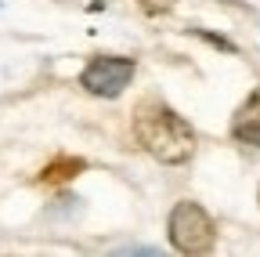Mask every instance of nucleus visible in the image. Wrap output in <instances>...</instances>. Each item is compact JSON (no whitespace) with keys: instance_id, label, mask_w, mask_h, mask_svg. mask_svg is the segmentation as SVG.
<instances>
[{"instance_id":"4","label":"nucleus","mask_w":260,"mask_h":257,"mask_svg":"<svg viewBox=\"0 0 260 257\" xmlns=\"http://www.w3.org/2000/svg\"><path fill=\"white\" fill-rule=\"evenodd\" d=\"M232 138L242 145H260V87L239 105V112L232 120Z\"/></svg>"},{"instance_id":"3","label":"nucleus","mask_w":260,"mask_h":257,"mask_svg":"<svg viewBox=\"0 0 260 257\" xmlns=\"http://www.w3.org/2000/svg\"><path fill=\"white\" fill-rule=\"evenodd\" d=\"M138 66L134 58H119V54H98L90 58V66L80 73V87L98 94V98H119V94L130 87Z\"/></svg>"},{"instance_id":"2","label":"nucleus","mask_w":260,"mask_h":257,"mask_svg":"<svg viewBox=\"0 0 260 257\" xmlns=\"http://www.w3.org/2000/svg\"><path fill=\"white\" fill-rule=\"evenodd\" d=\"M213 239H217L213 217L199 203L181 199L170 210V243H174V250H181V253H210Z\"/></svg>"},{"instance_id":"1","label":"nucleus","mask_w":260,"mask_h":257,"mask_svg":"<svg viewBox=\"0 0 260 257\" xmlns=\"http://www.w3.org/2000/svg\"><path fill=\"white\" fill-rule=\"evenodd\" d=\"M134 138L148 156H155L159 163H188L195 156V131L184 116H177L167 102L145 98L134 109Z\"/></svg>"},{"instance_id":"6","label":"nucleus","mask_w":260,"mask_h":257,"mask_svg":"<svg viewBox=\"0 0 260 257\" xmlns=\"http://www.w3.org/2000/svg\"><path fill=\"white\" fill-rule=\"evenodd\" d=\"M141 4V11H148V15H162V11H170L177 0H138Z\"/></svg>"},{"instance_id":"5","label":"nucleus","mask_w":260,"mask_h":257,"mask_svg":"<svg viewBox=\"0 0 260 257\" xmlns=\"http://www.w3.org/2000/svg\"><path fill=\"white\" fill-rule=\"evenodd\" d=\"M76 174H83V159H76V156H58L54 163H47L44 167V181H69V178H76Z\"/></svg>"}]
</instances>
